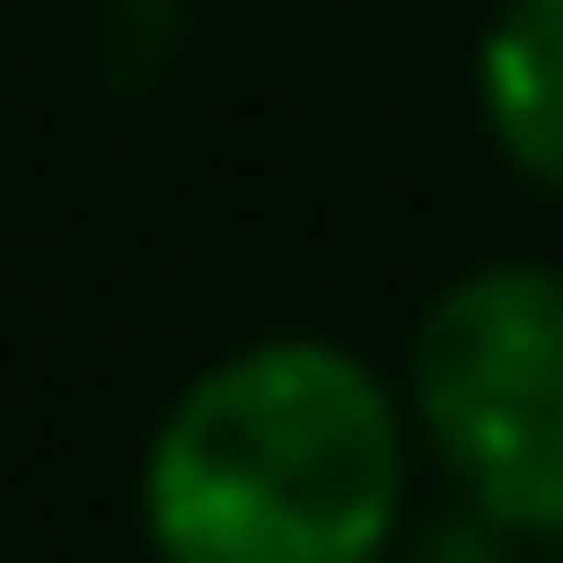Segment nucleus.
I'll use <instances>...</instances> for the list:
<instances>
[{
  "mask_svg": "<svg viewBox=\"0 0 563 563\" xmlns=\"http://www.w3.org/2000/svg\"><path fill=\"white\" fill-rule=\"evenodd\" d=\"M481 115L522 178L563 188V0H501L481 42Z\"/></svg>",
  "mask_w": 563,
  "mask_h": 563,
  "instance_id": "nucleus-3",
  "label": "nucleus"
},
{
  "mask_svg": "<svg viewBox=\"0 0 563 563\" xmlns=\"http://www.w3.org/2000/svg\"><path fill=\"white\" fill-rule=\"evenodd\" d=\"M553 563H563V553H553Z\"/></svg>",
  "mask_w": 563,
  "mask_h": 563,
  "instance_id": "nucleus-5",
  "label": "nucleus"
},
{
  "mask_svg": "<svg viewBox=\"0 0 563 563\" xmlns=\"http://www.w3.org/2000/svg\"><path fill=\"white\" fill-rule=\"evenodd\" d=\"M386 563H511V532L490 522V511H449V522H428V532H397V553Z\"/></svg>",
  "mask_w": 563,
  "mask_h": 563,
  "instance_id": "nucleus-4",
  "label": "nucleus"
},
{
  "mask_svg": "<svg viewBox=\"0 0 563 563\" xmlns=\"http://www.w3.org/2000/svg\"><path fill=\"white\" fill-rule=\"evenodd\" d=\"M418 418L344 344L220 355L146 449L157 563H386L407 532Z\"/></svg>",
  "mask_w": 563,
  "mask_h": 563,
  "instance_id": "nucleus-1",
  "label": "nucleus"
},
{
  "mask_svg": "<svg viewBox=\"0 0 563 563\" xmlns=\"http://www.w3.org/2000/svg\"><path fill=\"white\" fill-rule=\"evenodd\" d=\"M407 418L470 511L511 543H563V272L481 262L407 344Z\"/></svg>",
  "mask_w": 563,
  "mask_h": 563,
  "instance_id": "nucleus-2",
  "label": "nucleus"
}]
</instances>
